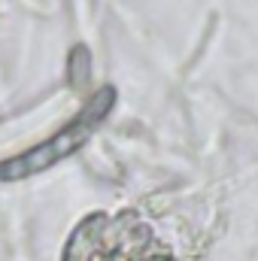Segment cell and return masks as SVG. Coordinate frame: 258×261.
<instances>
[{
    "mask_svg": "<svg viewBox=\"0 0 258 261\" xmlns=\"http://www.w3.org/2000/svg\"><path fill=\"white\" fill-rule=\"evenodd\" d=\"M67 261H170L137 216H94L70 240Z\"/></svg>",
    "mask_w": 258,
    "mask_h": 261,
    "instance_id": "obj_1",
    "label": "cell"
}]
</instances>
